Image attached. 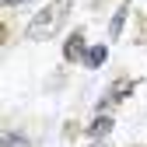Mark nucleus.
Segmentation results:
<instances>
[{
	"mask_svg": "<svg viewBox=\"0 0 147 147\" xmlns=\"http://www.w3.org/2000/svg\"><path fill=\"white\" fill-rule=\"evenodd\" d=\"M123 18H126V4H123V7H119V14H116V18H112V25H109V32H112V39H116V35H119V32H123Z\"/></svg>",
	"mask_w": 147,
	"mask_h": 147,
	"instance_id": "obj_5",
	"label": "nucleus"
},
{
	"mask_svg": "<svg viewBox=\"0 0 147 147\" xmlns=\"http://www.w3.org/2000/svg\"><path fill=\"white\" fill-rule=\"evenodd\" d=\"M102 63H105V46H95L88 53V67H102Z\"/></svg>",
	"mask_w": 147,
	"mask_h": 147,
	"instance_id": "obj_4",
	"label": "nucleus"
},
{
	"mask_svg": "<svg viewBox=\"0 0 147 147\" xmlns=\"http://www.w3.org/2000/svg\"><path fill=\"white\" fill-rule=\"evenodd\" d=\"M77 56H81V35H74L67 42V60H77Z\"/></svg>",
	"mask_w": 147,
	"mask_h": 147,
	"instance_id": "obj_6",
	"label": "nucleus"
},
{
	"mask_svg": "<svg viewBox=\"0 0 147 147\" xmlns=\"http://www.w3.org/2000/svg\"><path fill=\"white\" fill-rule=\"evenodd\" d=\"M4 4H21V0H4Z\"/></svg>",
	"mask_w": 147,
	"mask_h": 147,
	"instance_id": "obj_7",
	"label": "nucleus"
},
{
	"mask_svg": "<svg viewBox=\"0 0 147 147\" xmlns=\"http://www.w3.org/2000/svg\"><path fill=\"white\" fill-rule=\"evenodd\" d=\"M95 147H102V144H95Z\"/></svg>",
	"mask_w": 147,
	"mask_h": 147,
	"instance_id": "obj_8",
	"label": "nucleus"
},
{
	"mask_svg": "<svg viewBox=\"0 0 147 147\" xmlns=\"http://www.w3.org/2000/svg\"><path fill=\"white\" fill-rule=\"evenodd\" d=\"M0 147H32V144L21 133H4V137H0Z\"/></svg>",
	"mask_w": 147,
	"mask_h": 147,
	"instance_id": "obj_2",
	"label": "nucleus"
},
{
	"mask_svg": "<svg viewBox=\"0 0 147 147\" xmlns=\"http://www.w3.org/2000/svg\"><path fill=\"white\" fill-rule=\"evenodd\" d=\"M109 130H112V119H109V116H102V119L91 123V137H105Z\"/></svg>",
	"mask_w": 147,
	"mask_h": 147,
	"instance_id": "obj_3",
	"label": "nucleus"
},
{
	"mask_svg": "<svg viewBox=\"0 0 147 147\" xmlns=\"http://www.w3.org/2000/svg\"><path fill=\"white\" fill-rule=\"evenodd\" d=\"M70 7H74V0H53L49 7H42L39 14L32 18V25H28V39H32V42H46V39H53V35H56V28L63 25V18L70 14Z\"/></svg>",
	"mask_w": 147,
	"mask_h": 147,
	"instance_id": "obj_1",
	"label": "nucleus"
}]
</instances>
